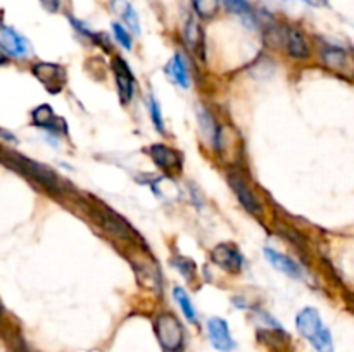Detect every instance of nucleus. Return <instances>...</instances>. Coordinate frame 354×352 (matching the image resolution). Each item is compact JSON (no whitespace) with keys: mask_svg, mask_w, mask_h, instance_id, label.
Instances as JSON below:
<instances>
[{"mask_svg":"<svg viewBox=\"0 0 354 352\" xmlns=\"http://www.w3.org/2000/svg\"><path fill=\"white\" fill-rule=\"evenodd\" d=\"M296 326L299 333L317 349L318 352H334L330 330L324 324L320 314L313 307H304L296 317Z\"/></svg>","mask_w":354,"mask_h":352,"instance_id":"obj_1","label":"nucleus"},{"mask_svg":"<svg viewBox=\"0 0 354 352\" xmlns=\"http://www.w3.org/2000/svg\"><path fill=\"white\" fill-rule=\"evenodd\" d=\"M156 335L162 347L169 352H176L183 345V326L178 317L169 313H162L156 317Z\"/></svg>","mask_w":354,"mask_h":352,"instance_id":"obj_2","label":"nucleus"},{"mask_svg":"<svg viewBox=\"0 0 354 352\" xmlns=\"http://www.w3.org/2000/svg\"><path fill=\"white\" fill-rule=\"evenodd\" d=\"M211 259L221 269H225L228 273H234V275L241 273L242 266H244V255L241 254V251L234 244L216 245L213 248V252H211Z\"/></svg>","mask_w":354,"mask_h":352,"instance_id":"obj_3","label":"nucleus"},{"mask_svg":"<svg viewBox=\"0 0 354 352\" xmlns=\"http://www.w3.org/2000/svg\"><path fill=\"white\" fill-rule=\"evenodd\" d=\"M207 335H209L211 345L220 352H230L237 345L223 317H211L207 321Z\"/></svg>","mask_w":354,"mask_h":352,"instance_id":"obj_4","label":"nucleus"},{"mask_svg":"<svg viewBox=\"0 0 354 352\" xmlns=\"http://www.w3.org/2000/svg\"><path fill=\"white\" fill-rule=\"evenodd\" d=\"M10 162H12V164H16L17 168L24 173V175L31 176V178H35L37 182H40L41 185L48 186L50 190L57 188V185H59L57 178H55L54 173H52L50 169L45 168V166L38 164V162H35V161H30V159H26V157H21V155H12Z\"/></svg>","mask_w":354,"mask_h":352,"instance_id":"obj_5","label":"nucleus"},{"mask_svg":"<svg viewBox=\"0 0 354 352\" xmlns=\"http://www.w3.org/2000/svg\"><path fill=\"white\" fill-rule=\"evenodd\" d=\"M0 48L12 57H26L30 45L26 38L17 33L14 28L0 23Z\"/></svg>","mask_w":354,"mask_h":352,"instance_id":"obj_6","label":"nucleus"},{"mask_svg":"<svg viewBox=\"0 0 354 352\" xmlns=\"http://www.w3.org/2000/svg\"><path fill=\"white\" fill-rule=\"evenodd\" d=\"M33 75L50 90L52 93H57L64 85V69L57 64H48V62H38L33 66Z\"/></svg>","mask_w":354,"mask_h":352,"instance_id":"obj_7","label":"nucleus"},{"mask_svg":"<svg viewBox=\"0 0 354 352\" xmlns=\"http://www.w3.org/2000/svg\"><path fill=\"white\" fill-rule=\"evenodd\" d=\"M228 183H230V186L234 188V193L237 195V199L241 200L242 206H244L249 213L254 214V216H261V204L256 199L254 192H252L251 186L248 185V182H245L244 178H239L237 175H232L230 178H228Z\"/></svg>","mask_w":354,"mask_h":352,"instance_id":"obj_8","label":"nucleus"},{"mask_svg":"<svg viewBox=\"0 0 354 352\" xmlns=\"http://www.w3.org/2000/svg\"><path fill=\"white\" fill-rule=\"evenodd\" d=\"M113 69L121 102L128 104L131 100V97H133V75H131L130 68H128V64L121 57L114 59Z\"/></svg>","mask_w":354,"mask_h":352,"instance_id":"obj_9","label":"nucleus"},{"mask_svg":"<svg viewBox=\"0 0 354 352\" xmlns=\"http://www.w3.org/2000/svg\"><path fill=\"white\" fill-rule=\"evenodd\" d=\"M149 154L154 159L156 164L165 171H173V169H178L182 166V157H180L178 152L166 147V145H152L149 148Z\"/></svg>","mask_w":354,"mask_h":352,"instance_id":"obj_10","label":"nucleus"},{"mask_svg":"<svg viewBox=\"0 0 354 352\" xmlns=\"http://www.w3.org/2000/svg\"><path fill=\"white\" fill-rule=\"evenodd\" d=\"M265 255L266 259H268L270 264L275 269H279L280 273H283V275L290 276V278H301V276H303L301 266L297 264L296 261H292L290 257H287V255L280 254V252L273 251V248H265Z\"/></svg>","mask_w":354,"mask_h":352,"instance_id":"obj_11","label":"nucleus"},{"mask_svg":"<svg viewBox=\"0 0 354 352\" xmlns=\"http://www.w3.org/2000/svg\"><path fill=\"white\" fill-rule=\"evenodd\" d=\"M33 123L52 131H61L66 128L64 121H62L61 117L55 116L52 107L47 106V104H44V106L37 107V109L33 110Z\"/></svg>","mask_w":354,"mask_h":352,"instance_id":"obj_12","label":"nucleus"},{"mask_svg":"<svg viewBox=\"0 0 354 352\" xmlns=\"http://www.w3.org/2000/svg\"><path fill=\"white\" fill-rule=\"evenodd\" d=\"M111 7L135 35L140 33V19H138V14L135 12L133 6L128 0H111Z\"/></svg>","mask_w":354,"mask_h":352,"instance_id":"obj_13","label":"nucleus"},{"mask_svg":"<svg viewBox=\"0 0 354 352\" xmlns=\"http://www.w3.org/2000/svg\"><path fill=\"white\" fill-rule=\"evenodd\" d=\"M287 50H289V55L296 59L310 57V45H308L306 37L299 30L290 28L287 31Z\"/></svg>","mask_w":354,"mask_h":352,"instance_id":"obj_14","label":"nucleus"},{"mask_svg":"<svg viewBox=\"0 0 354 352\" xmlns=\"http://www.w3.org/2000/svg\"><path fill=\"white\" fill-rule=\"evenodd\" d=\"M166 72H168V76L171 78V81H175L176 85L182 86V88H189L190 86L185 61H183V57L180 54L173 55L171 61H169L168 66H166Z\"/></svg>","mask_w":354,"mask_h":352,"instance_id":"obj_15","label":"nucleus"},{"mask_svg":"<svg viewBox=\"0 0 354 352\" xmlns=\"http://www.w3.org/2000/svg\"><path fill=\"white\" fill-rule=\"evenodd\" d=\"M223 3L230 12L237 14L248 26H254L256 17L254 12H252L251 3H249L248 0H223Z\"/></svg>","mask_w":354,"mask_h":352,"instance_id":"obj_16","label":"nucleus"},{"mask_svg":"<svg viewBox=\"0 0 354 352\" xmlns=\"http://www.w3.org/2000/svg\"><path fill=\"white\" fill-rule=\"evenodd\" d=\"M322 55H324V61L328 68L339 69V71H342L344 68H349L348 52L342 50V48L327 47L324 52H322Z\"/></svg>","mask_w":354,"mask_h":352,"instance_id":"obj_17","label":"nucleus"},{"mask_svg":"<svg viewBox=\"0 0 354 352\" xmlns=\"http://www.w3.org/2000/svg\"><path fill=\"white\" fill-rule=\"evenodd\" d=\"M173 297H175V300L178 302L180 309L185 314L187 320H189L190 323H196V309H194V304L190 302V297L187 295L185 290H183L182 286H175V289H173Z\"/></svg>","mask_w":354,"mask_h":352,"instance_id":"obj_18","label":"nucleus"},{"mask_svg":"<svg viewBox=\"0 0 354 352\" xmlns=\"http://www.w3.org/2000/svg\"><path fill=\"white\" fill-rule=\"evenodd\" d=\"M194 10L203 19H211L220 9V0H192Z\"/></svg>","mask_w":354,"mask_h":352,"instance_id":"obj_19","label":"nucleus"},{"mask_svg":"<svg viewBox=\"0 0 354 352\" xmlns=\"http://www.w3.org/2000/svg\"><path fill=\"white\" fill-rule=\"evenodd\" d=\"M185 41L190 48L194 50H199L201 41H203V31H201L199 24L196 19H189L185 28Z\"/></svg>","mask_w":354,"mask_h":352,"instance_id":"obj_20","label":"nucleus"},{"mask_svg":"<svg viewBox=\"0 0 354 352\" xmlns=\"http://www.w3.org/2000/svg\"><path fill=\"white\" fill-rule=\"evenodd\" d=\"M149 110H151V116H152V123H154L156 130L158 131H165V123H162V114H161V106H159L158 100L154 97H151L149 100Z\"/></svg>","mask_w":354,"mask_h":352,"instance_id":"obj_21","label":"nucleus"},{"mask_svg":"<svg viewBox=\"0 0 354 352\" xmlns=\"http://www.w3.org/2000/svg\"><path fill=\"white\" fill-rule=\"evenodd\" d=\"M173 264L180 269V273H182L187 280H192L194 275H196V264H194V261H190V259L178 257L176 261H173Z\"/></svg>","mask_w":354,"mask_h":352,"instance_id":"obj_22","label":"nucleus"},{"mask_svg":"<svg viewBox=\"0 0 354 352\" xmlns=\"http://www.w3.org/2000/svg\"><path fill=\"white\" fill-rule=\"evenodd\" d=\"M113 31H114V37H116V40L120 41V45H123L127 50H130V48H131V37H130V33L124 30L123 24L113 23Z\"/></svg>","mask_w":354,"mask_h":352,"instance_id":"obj_23","label":"nucleus"},{"mask_svg":"<svg viewBox=\"0 0 354 352\" xmlns=\"http://www.w3.org/2000/svg\"><path fill=\"white\" fill-rule=\"evenodd\" d=\"M40 2L48 12H57L59 7H61V0H40Z\"/></svg>","mask_w":354,"mask_h":352,"instance_id":"obj_24","label":"nucleus"},{"mask_svg":"<svg viewBox=\"0 0 354 352\" xmlns=\"http://www.w3.org/2000/svg\"><path fill=\"white\" fill-rule=\"evenodd\" d=\"M304 2L311 7H325L327 6L328 0H304Z\"/></svg>","mask_w":354,"mask_h":352,"instance_id":"obj_25","label":"nucleus"},{"mask_svg":"<svg viewBox=\"0 0 354 352\" xmlns=\"http://www.w3.org/2000/svg\"><path fill=\"white\" fill-rule=\"evenodd\" d=\"M0 137L2 138H6V140H9V141H14V144H16V137H14L12 133H10V131H6V130H0Z\"/></svg>","mask_w":354,"mask_h":352,"instance_id":"obj_26","label":"nucleus"},{"mask_svg":"<svg viewBox=\"0 0 354 352\" xmlns=\"http://www.w3.org/2000/svg\"><path fill=\"white\" fill-rule=\"evenodd\" d=\"M6 62H7V57H6V54H3V52L0 50V66H2V64H6Z\"/></svg>","mask_w":354,"mask_h":352,"instance_id":"obj_27","label":"nucleus"}]
</instances>
